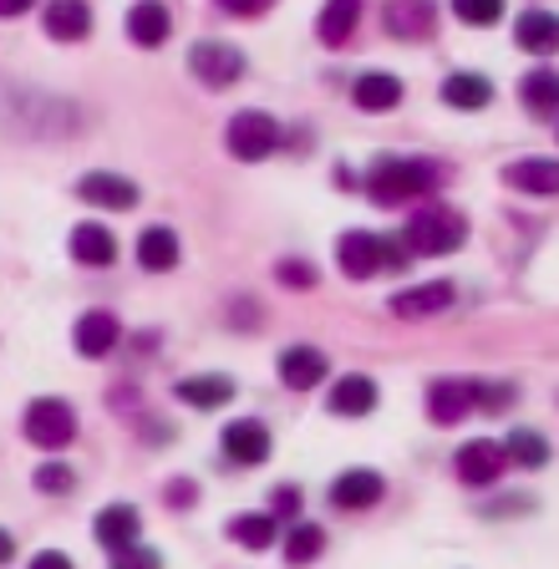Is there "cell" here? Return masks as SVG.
I'll return each mask as SVG.
<instances>
[{"mask_svg": "<svg viewBox=\"0 0 559 569\" xmlns=\"http://www.w3.org/2000/svg\"><path fill=\"white\" fill-rule=\"evenodd\" d=\"M21 432L31 448H47V452H61L72 448L77 438V407L67 397H37V402L26 407L21 417Z\"/></svg>", "mask_w": 559, "mask_h": 569, "instance_id": "cell-3", "label": "cell"}, {"mask_svg": "<svg viewBox=\"0 0 559 569\" xmlns=\"http://www.w3.org/2000/svg\"><path fill=\"white\" fill-rule=\"evenodd\" d=\"M503 183L523 193H559V158H519L503 163Z\"/></svg>", "mask_w": 559, "mask_h": 569, "instance_id": "cell-24", "label": "cell"}, {"mask_svg": "<svg viewBox=\"0 0 559 569\" xmlns=\"http://www.w3.org/2000/svg\"><path fill=\"white\" fill-rule=\"evenodd\" d=\"M274 280L286 284V290H296V296H306V290L321 284V270H316L310 260H280L274 264Z\"/></svg>", "mask_w": 559, "mask_h": 569, "instance_id": "cell-33", "label": "cell"}, {"mask_svg": "<svg viewBox=\"0 0 559 569\" xmlns=\"http://www.w3.org/2000/svg\"><path fill=\"white\" fill-rule=\"evenodd\" d=\"M381 402V391L371 377H361V371H351V377H341L331 387V397H326V407H331V417H371Z\"/></svg>", "mask_w": 559, "mask_h": 569, "instance_id": "cell-17", "label": "cell"}, {"mask_svg": "<svg viewBox=\"0 0 559 569\" xmlns=\"http://www.w3.org/2000/svg\"><path fill=\"white\" fill-rule=\"evenodd\" d=\"M219 6H224L229 16H260L270 0H219Z\"/></svg>", "mask_w": 559, "mask_h": 569, "instance_id": "cell-41", "label": "cell"}, {"mask_svg": "<svg viewBox=\"0 0 559 569\" xmlns=\"http://www.w3.org/2000/svg\"><path fill=\"white\" fill-rule=\"evenodd\" d=\"M31 483H37L47 498H61V493H72V488H77V473L67 468V462H41Z\"/></svg>", "mask_w": 559, "mask_h": 569, "instance_id": "cell-35", "label": "cell"}, {"mask_svg": "<svg viewBox=\"0 0 559 569\" xmlns=\"http://www.w3.org/2000/svg\"><path fill=\"white\" fill-rule=\"evenodd\" d=\"M163 503L168 509H193V503H199V483H193V478H168Z\"/></svg>", "mask_w": 559, "mask_h": 569, "instance_id": "cell-38", "label": "cell"}, {"mask_svg": "<svg viewBox=\"0 0 559 569\" xmlns=\"http://www.w3.org/2000/svg\"><path fill=\"white\" fill-rule=\"evenodd\" d=\"M138 264H143L148 274H168L179 264V234L168 224L143 229V234H138Z\"/></svg>", "mask_w": 559, "mask_h": 569, "instance_id": "cell-28", "label": "cell"}, {"mask_svg": "<svg viewBox=\"0 0 559 569\" xmlns=\"http://www.w3.org/2000/svg\"><path fill=\"white\" fill-rule=\"evenodd\" d=\"M407 244H412V254H452V249L468 244V219L452 203H428V209L412 213Z\"/></svg>", "mask_w": 559, "mask_h": 569, "instance_id": "cell-2", "label": "cell"}, {"mask_svg": "<svg viewBox=\"0 0 559 569\" xmlns=\"http://www.w3.org/2000/svg\"><path fill=\"white\" fill-rule=\"evenodd\" d=\"M336 264H341L346 280H371L381 270V234H367V229H346L336 239Z\"/></svg>", "mask_w": 559, "mask_h": 569, "instance_id": "cell-12", "label": "cell"}, {"mask_svg": "<svg viewBox=\"0 0 559 569\" xmlns=\"http://www.w3.org/2000/svg\"><path fill=\"white\" fill-rule=\"evenodd\" d=\"M351 102L361 112H392L402 102V82H397L392 71H361L357 87H351Z\"/></svg>", "mask_w": 559, "mask_h": 569, "instance_id": "cell-25", "label": "cell"}, {"mask_svg": "<svg viewBox=\"0 0 559 569\" xmlns=\"http://www.w3.org/2000/svg\"><path fill=\"white\" fill-rule=\"evenodd\" d=\"M503 468H509V452H503V442H493V438L463 442L458 458H452V473H458V483H468V488H493L503 478Z\"/></svg>", "mask_w": 559, "mask_h": 569, "instance_id": "cell-6", "label": "cell"}, {"mask_svg": "<svg viewBox=\"0 0 559 569\" xmlns=\"http://www.w3.org/2000/svg\"><path fill=\"white\" fill-rule=\"evenodd\" d=\"M168 31H173V16H168L163 0H138V6L128 11V41L132 47L153 51V47L168 41Z\"/></svg>", "mask_w": 559, "mask_h": 569, "instance_id": "cell-19", "label": "cell"}, {"mask_svg": "<svg viewBox=\"0 0 559 569\" xmlns=\"http://www.w3.org/2000/svg\"><path fill=\"white\" fill-rule=\"evenodd\" d=\"M513 397H519V391H513L509 381H473V407H478V412H488V417L509 412Z\"/></svg>", "mask_w": 559, "mask_h": 569, "instance_id": "cell-32", "label": "cell"}, {"mask_svg": "<svg viewBox=\"0 0 559 569\" xmlns=\"http://www.w3.org/2000/svg\"><path fill=\"white\" fill-rule=\"evenodd\" d=\"M280 555H286L290 569L310 565V559H321V555H326V529H321V523H290V533H286V545H280Z\"/></svg>", "mask_w": 559, "mask_h": 569, "instance_id": "cell-31", "label": "cell"}, {"mask_svg": "<svg viewBox=\"0 0 559 569\" xmlns=\"http://www.w3.org/2000/svg\"><path fill=\"white\" fill-rule=\"evenodd\" d=\"M519 102L535 112V118H555L559 112V71H549V67H539V71H529L519 82Z\"/></svg>", "mask_w": 559, "mask_h": 569, "instance_id": "cell-30", "label": "cell"}, {"mask_svg": "<svg viewBox=\"0 0 559 569\" xmlns=\"http://www.w3.org/2000/svg\"><path fill=\"white\" fill-rule=\"evenodd\" d=\"M77 199L92 203V209L128 213V209H138V183L122 173H87L82 183H77Z\"/></svg>", "mask_w": 559, "mask_h": 569, "instance_id": "cell-14", "label": "cell"}, {"mask_svg": "<svg viewBox=\"0 0 559 569\" xmlns=\"http://www.w3.org/2000/svg\"><path fill=\"white\" fill-rule=\"evenodd\" d=\"M189 71L209 87V92H224V87H234L239 77H244V51L229 47V41H193Z\"/></svg>", "mask_w": 559, "mask_h": 569, "instance_id": "cell-5", "label": "cell"}, {"mask_svg": "<svg viewBox=\"0 0 559 569\" xmlns=\"http://www.w3.org/2000/svg\"><path fill=\"white\" fill-rule=\"evenodd\" d=\"M300 503H306V498H300L296 483H274V488H270V513H274L280 523L300 519Z\"/></svg>", "mask_w": 559, "mask_h": 569, "instance_id": "cell-37", "label": "cell"}, {"mask_svg": "<svg viewBox=\"0 0 559 569\" xmlns=\"http://www.w3.org/2000/svg\"><path fill=\"white\" fill-rule=\"evenodd\" d=\"M478 407H473V381L463 377H438L428 381V422L432 427H458L468 422Z\"/></svg>", "mask_w": 559, "mask_h": 569, "instance_id": "cell-10", "label": "cell"}, {"mask_svg": "<svg viewBox=\"0 0 559 569\" xmlns=\"http://www.w3.org/2000/svg\"><path fill=\"white\" fill-rule=\"evenodd\" d=\"M11 559H16V539L0 529V565H11Z\"/></svg>", "mask_w": 559, "mask_h": 569, "instance_id": "cell-43", "label": "cell"}, {"mask_svg": "<svg viewBox=\"0 0 559 569\" xmlns=\"http://www.w3.org/2000/svg\"><path fill=\"white\" fill-rule=\"evenodd\" d=\"M438 97L448 107H458V112H483V107L493 102V82H488V77H478V71H452Z\"/></svg>", "mask_w": 559, "mask_h": 569, "instance_id": "cell-27", "label": "cell"}, {"mask_svg": "<svg viewBox=\"0 0 559 569\" xmlns=\"http://www.w3.org/2000/svg\"><path fill=\"white\" fill-rule=\"evenodd\" d=\"M387 36L397 41H428L432 26H438V6L432 0H387Z\"/></svg>", "mask_w": 559, "mask_h": 569, "instance_id": "cell-15", "label": "cell"}, {"mask_svg": "<svg viewBox=\"0 0 559 569\" xmlns=\"http://www.w3.org/2000/svg\"><path fill=\"white\" fill-rule=\"evenodd\" d=\"M31 569H77V565L61 555V549H41V555L31 559Z\"/></svg>", "mask_w": 559, "mask_h": 569, "instance_id": "cell-40", "label": "cell"}, {"mask_svg": "<svg viewBox=\"0 0 559 569\" xmlns=\"http://www.w3.org/2000/svg\"><path fill=\"white\" fill-rule=\"evenodd\" d=\"M138 529H143V513L132 509V503H108V509L92 519V539L102 549H128L138 545Z\"/></svg>", "mask_w": 559, "mask_h": 569, "instance_id": "cell-18", "label": "cell"}, {"mask_svg": "<svg viewBox=\"0 0 559 569\" xmlns=\"http://www.w3.org/2000/svg\"><path fill=\"white\" fill-rule=\"evenodd\" d=\"M224 148L239 158V163H264V158L280 148V122H274L270 112H260V107H244V112L229 118Z\"/></svg>", "mask_w": 559, "mask_h": 569, "instance_id": "cell-4", "label": "cell"}, {"mask_svg": "<svg viewBox=\"0 0 559 569\" xmlns=\"http://www.w3.org/2000/svg\"><path fill=\"white\" fill-rule=\"evenodd\" d=\"M513 41L529 57H555L559 51V16L555 11H523L513 21Z\"/></svg>", "mask_w": 559, "mask_h": 569, "instance_id": "cell-21", "label": "cell"}, {"mask_svg": "<svg viewBox=\"0 0 559 569\" xmlns=\"http://www.w3.org/2000/svg\"><path fill=\"white\" fill-rule=\"evenodd\" d=\"M31 6H37V0H0V16L11 21V16H26V11H31Z\"/></svg>", "mask_w": 559, "mask_h": 569, "instance_id": "cell-42", "label": "cell"}, {"mask_svg": "<svg viewBox=\"0 0 559 569\" xmlns=\"http://www.w3.org/2000/svg\"><path fill=\"white\" fill-rule=\"evenodd\" d=\"M503 452H509L513 468H523V473H539L555 452H549V438L545 432H535V427H513L509 438H503Z\"/></svg>", "mask_w": 559, "mask_h": 569, "instance_id": "cell-29", "label": "cell"}, {"mask_svg": "<svg viewBox=\"0 0 559 569\" xmlns=\"http://www.w3.org/2000/svg\"><path fill=\"white\" fill-rule=\"evenodd\" d=\"M118 341H122V320L112 316V310H82V316H77V331H72L77 356L102 361V356H108Z\"/></svg>", "mask_w": 559, "mask_h": 569, "instance_id": "cell-13", "label": "cell"}, {"mask_svg": "<svg viewBox=\"0 0 559 569\" xmlns=\"http://www.w3.org/2000/svg\"><path fill=\"white\" fill-rule=\"evenodd\" d=\"M381 493H387V478H381L377 468H346V473H336V483L326 488V498H331V509H341V513L377 509Z\"/></svg>", "mask_w": 559, "mask_h": 569, "instance_id": "cell-9", "label": "cell"}, {"mask_svg": "<svg viewBox=\"0 0 559 569\" xmlns=\"http://www.w3.org/2000/svg\"><path fill=\"white\" fill-rule=\"evenodd\" d=\"M112 569H163V555L148 545H128V549H112Z\"/></svg>", "mask_w": 559, "mask_h": 569, "instance_id": "cell-36", "label": "cell"}, {"mask_svg": "<svg viewBox=\"0 0 559 569\" xmlns=\"http://www.w3.org/2000/svg\"><path fill=\"white\" fill-rule=\"evenodd\" d=\"M41 26H47V36L61 41V47L87 41V36H92V6H87V0H51Z\"/></svg>", "mask_w": 559, "mask_h": 569, "instance_id": "cell-16", "label": "cell"}, {"mask_svg": "<svg viewBox=\"0 0 559 569\" xmlns=\"http://www.w3.org/2000/svg\"><path fill=\"white\" fill-rule=\"evenodd\" d=\"M361 26V0H326L321 6V21H316V36H321V47L341 51Z\"/></svg>", "mask_w": 559, "mask_h": 569, "instance_id": "cell-22", "label": "cell"}, {"mask_svg": "<svg viewBox=\"0 0 559 569\" xmlns=\"http://www.w3.org/2000/svg\"><path fill=\"white\" fill-rule=\"evenodd\" d=\"M72 260L87 270H108L118 264V234L108 224H77L72 229Z\"/></svg>", "mask_w": 559, "mask_h": 569, "instance_id": "cell-20", "label": "cell"}, {"mask_svg": "<svg viewBox=\"0 0 559 569\" xmlns=\"http://www.w3.org/2000/svg\"><path fill=\"white\" fill-rule=\"evenodd\" d=\"M219 448H224V462H239V468H260V462L270 458L274 438H270V427H264L260 417H234V422L224 427Z\"/></svg>", "mask_w": 559, "mask_h": 569, "instance_id": "cell-8", "label": "cell"}, {"mask_svg": "<svg viewBox=\"0 0 559 569\" xmlns=\"http://www.w3.org/2000/svg\"><path fill=\"white\" fill-rule=\"evenodd\" d=\"M407 264H412V249H402V239H381V270L402 274Z\"/></svg>", "mask_w": 559, "mask_h": 569, "instance_id": "cell-39", "label": "cell"}, {"mask_svg": "<svg viewBox=\"0 0 559 569\" xmlns=\"http://www.w3.org/2000/svg\"><path fill=\"white\" fill-rule=\"evenodd\" d=\"M274 371H280V387L286 391H316L326 381V371H331V361H326L321 346H286Z\"/></svg>", "mask_w": 559, "mask_h": 569, "instance_id": "cell-11", "label": "cell"}, {"mask_svg": "<svg viewBox=\"0 0 559 569\" xmlns=\"http://www.w3.org/2000/svg\"><path fill=\"white\" fill-rule=\"evenodd\" d=\"M452 16L463 26H499L503 21V0H452Z\"/></svg>", "mask_w": 559, "mask_h": 569, "instance_id": "cell-34", "label": "cell"}, {"mask_svg": "<svg viewBox=\"0 0 559 569\" xmlns=\"http://www.w3.org/2000/svg\"><path fill=\"white\" fill-rule=\"evenodd\" d=\"M452 300H458V284L452 280H422V284L397 290V296L387 300V310H392L397 320H432V316H442V310H452Z\"/></svg>", "mask_w": 559, "mask_h": 569, "instance_id": "cell-7", "label": "cell"}, {"mask_svg": "<svg viewBox=\"0 0 559 569\" xmlns=\"http://www.w3.org/2000/svg\"><path fill=\"white\" fill-rule=\"evenodd\" d=\"M173 397L183 407H199V412H219V407L234 402V381L229 377H183L173 381Z\"/></svg>", "mask_w": 559, "mask_h": 569, "instance_id": "cell-23", "label": "cell"}, {"mask_svg": "<svg viewBox=\"0 0 559 569\" xmlns=\"http://www.w3.org/2000/svg\"><path fill=\"white\" fill-rule=\"evenodd\" d=\"M442 183V168L432 158H377L371 173L361 178V189L377 209H402V203L428 199Z\"/></svg>", "mask_w": 559, "mask_h": 569, "instance_id": "cell-1", "label": "cell"}, {"mask_svg": "<svg viewBox=\"0 0 559 569\" xmlns=\"http://www.w3.org/2000/svg\"><path fill=\"white\" fill-rule=\"evenodd\" d=\"M224 533H229V545H239V549H270L274 539H280V519H274L270 509L264 513H234V519L224 523Z\"/></svg>", "mask_w": 559, "mask_h": 569, "instance_id": "cell-26", "label": "cell"}]
</instances>
